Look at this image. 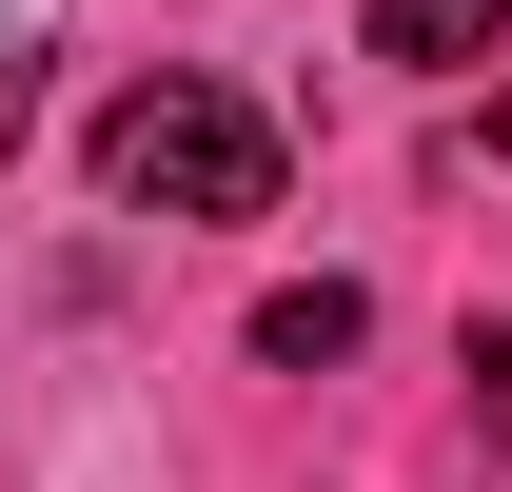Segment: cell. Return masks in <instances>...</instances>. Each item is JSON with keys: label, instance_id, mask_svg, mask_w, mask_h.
Listing matches in <instances>:
<instances>
[{"label": "cell", "instance_id": "cell-3", "mask_svg": "<svg viewBox=\"0 0 512 492\" xmlns=\"http://www.w3.org/2000/svg\"><path fill=\"white\" fill-rule=\"evenodd\" d=\"M256 355H276V374L355 355V276H316V296H256Z\"/></svg>", "mask_w": 512, "mask_h": 492}, {"label": "cell", "instance_id": "cell-1", "mask_svg": "<svg viewBox=\"0 0 512 492\" xmlns=\"http://www.w3.org/2000/svg\"><path fill=\"white\" fill-rule=\"evenodd\" d=\"M99 197L119 217H276V119L217 79H138L99 119Z\"/></svg>", "mask_w": 512, "mask_h": 492}, {"label": "cell", "instance_id": "cell-2", "mask_svg": "<svg viewBox=\"0 0 512 492\" xmlns=\"http://www.w3.org/2000/svg\"><path fill=\"white\" fill-rule=\"evenodd\" d=\"M493 40H512V0H375V60H414V79L493 60Z\"/></svg>", "mask_w": 512, "mask_h": 492}, {"label": "cell", "instance_id": "cell-4", "mask_svg": "<svg viewBox=\"0 0 512 492\" xmlns=\"http://www.w3.org/2000/svg\"><path fill=\"white\" fill-rule=\"evenodd\" d=\"M473 138H493V158H512V99H493V119H473Z\"/></svg>", "mask_w": 512, "mask_h": 492}]
</instances>
